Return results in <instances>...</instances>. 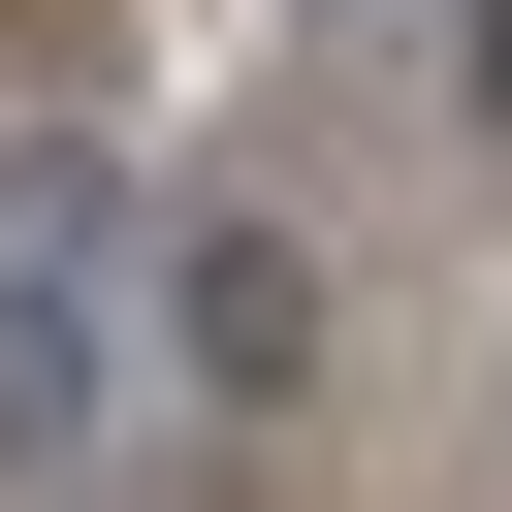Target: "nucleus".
Here are the masks:
<instances>
[{
  "mask_svg": "<svg viewBox=\"0 0 512 512\" xmlns=\"http://www.w3.org/2000/svg\"><path fill=\"white\" fill-rule=\"evenodd\" d=\"M128 416V320H96V224H0V480H64Z\"/></svg>",
  "mask_w": 512,
  "mask_h": 512,
  "instance_id": "nucleus-1",
  "label": "nucleus"
},
{
  "mask_svg": "<svg viewBox=\"0 0 512 512\" xmlns=\"http://www.w3.org/2000/svg\"><path fill=\"white\" fill-rule=\"evenodd\" d=\"M448 64H480V128H512V0H448Z\"/></svg>",
  "mask_w": 512,
  "mask_h": 512,
  "instance_id": "nucleus-2",
  "label": "nucleus"
}]
</instances>
